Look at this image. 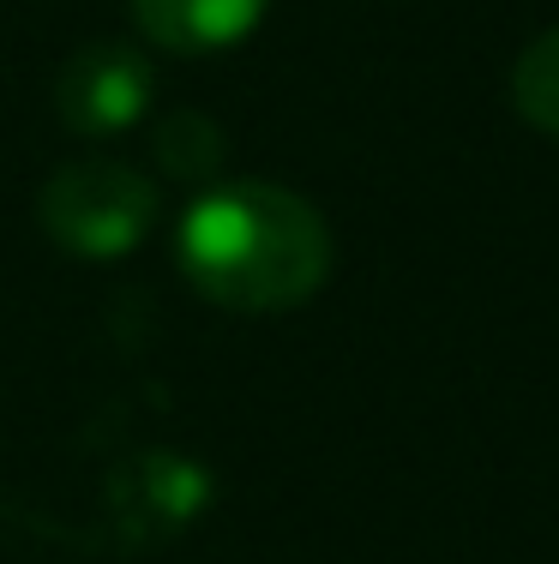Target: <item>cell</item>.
Instances as JSON below:
<instances>
[{"mask_svg":"<svg viewBox=\"0 0 559 564\" xmlns=\"http://www.w3.org/2000/svg\"><path fill=\"white\" fill-rule=\"evenodd\" d=\"M151 61L144 48L121 43V36H103V43L73 48L55 78V115L85 139H109V132H127L132 120H144L151 109Z\"/></svg>","mask_w":559,"mask_h":564,"instance_id":"obj_3","label":"cell"},{"mask_svg":"<svg viewBox=\"0 0 559 564\" xmlns=\"http://www.w3.org/2000/svg\"><path fill=\"white\" fill-rule=\"evenodd\" d=\"M36 223L73 259H121L151 235L157 186L115 156H85V163H66L43 181Z\"/></svg>","mask_w":559,"mask_h":564,"instance_id":"obj_2","label":"cell"},{"mask_svg":"<svg viewBox=\"0 0 559 564\" xmlns=\"http://www.w3.org/2000/svg\"><path fill=\"white\" fill-rule=\"evenodd\" d=\"M175 259L186 282L229 313H289L331 276V228L289 186L229 181L186 205Z\"/></svg>","mask_w":559,"mask_h":564,"instance_id":"obj_1","label":"cell"},{"mask_svg":"<svg viewBox=\"0 0 559 564\" xmlns=\"http://www.w3.org/2000/svg\"><path fill=\"white\" fill-rule=\"evenodd\" d=\"M512 102L529 127L559 139V31H541L512 66Z\"/></svg>","mask_w":559,"mask_h":564,"instance_id":"obj_5","label":"cell"},{"mask_svg":"<svg viewBox=\"0 0 559 564\" xmlns=\"http://www.w3.org/2000/svg\"><path fill=\"white\" fill-rule=\"evenodd\" d=\"M157 163L175 174V181L205 186L211 174H217V163H223V139H217V127H211L205 115H193V109L169 115L163 127H157Z\"/></svg>","mask_w":559,"mask_h":564,"instance_id":"obj_6","label":"cell"},{"mask_svg":"<svg viewBox=\"0 0 559 564\" xmlns=\"http://www.w3.org/2000/svg\"><path fill=\"white\" fill-rule=\"evenodd\" d=\"M132 24L169 55H223L247 43L271 0H127Z\"/></svg>","mask_w":559,"mask_h":564,"instance_id":"obj_4","label":"cell"}]
</instances>
